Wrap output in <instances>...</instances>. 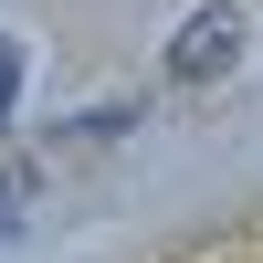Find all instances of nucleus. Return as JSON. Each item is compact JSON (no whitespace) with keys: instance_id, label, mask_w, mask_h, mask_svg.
Wrapping results in <instances>:
<instances>
[{"instance_id":"obj_1","label":"nucleus","mask_w":263,"mask_h":263,"mask_svg":"<svg viewBox=\"0 0 263 263\" xmlns=\"http://www.w3.org/2000/svg\"><path fill=\"white\" fill-rule=\"evenodd\" d=\"M232 53H242V0H211V11H190L179 42H168V84H211V74H232Z\"/></svg>"},{"instance_id":"obj_2","label":"nucleus","mask_w":263,"mask_h":263,"mask_svg":"<svg viewBox=\"0 0 263 263\" xmlns=\"http://www.w3.org/2000/svg\"><path fill=\"white\" fill-rule=\"evenodd\" d=\"M11 105H21V42L0 32V137H11Z\"/></svg>"}]
</instances>
